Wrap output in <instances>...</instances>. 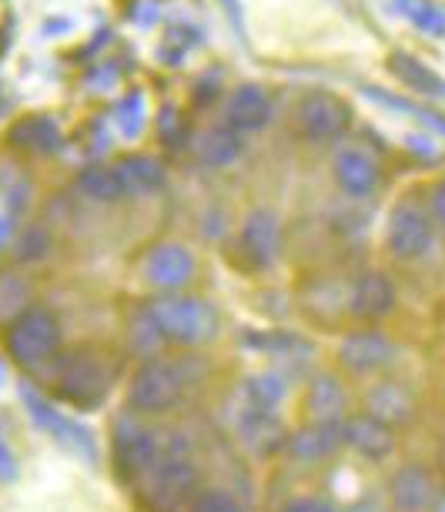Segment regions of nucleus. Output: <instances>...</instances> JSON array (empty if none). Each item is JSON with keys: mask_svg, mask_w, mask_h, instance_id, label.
Instances as JSON below:
<instances>
[{"mask_svg": "<svg viewBox=\"0 0 445 512\" xmlns=\"http://www.w3.org/2000/svg\"><path fill=\"white\" fill-rule=\"evenodd\" d=\"M151 322L158 325L164 342L185 345V349H198V345L215 342L221 332V315L218 308L205 302L198 295H181V292H164L148 305Z\"/></svg>", "mask_w": 445, "mask_h": 512, "instance_id": "f257e3e1", "label": "nucleus"}, {"mask_svg": "<svg viewBox=\"0 0 445 512\" xmlns=\"http://www.w3.org/2000/svg\"><path fill=\"white\" fill-rule=\"evenodd\" d=\"M191 372L185 359H151L144 362L128 385V405L141 415H158L185 399Z\"/></svg>", "mask_w": 445, "mask_h": 512, "instance_id": "f03ea898", "label": "nucleus"}, {"mask_svg": "<svg viewBox=\"0 0 445 512\" xmlns=\"http://www.w3.org/2000/svg\"><path fill=\"white\" fill-rule=\"evenodd\" d=\"M57 395L74 409H98L111 392V372L91 352H71L57 365Z\"/></svg>", "mask_w": 445, "mask_h": 512, "instance_id": "7ed1b4c3", "label": "nucleus"}, {"mask_svg": "<svg viewBox=\"0 0 445 512\" xmlns=\"http://www.w3.org/2000/svg\"><path fill=\"white\" fill-rule=\"evenodd\" d=\"M61 349V325L44 308H27L7 328V352L21 365H41Z\"/></svg>", "mask_w": 445, "mask_h": 512, "instance_id": "20e7f679", "label": "nucleus"}, {"mask_svg": "<svg viewBox=\"0 0 445 512\" xmlns=\"http://www.w3.org/2000/svg\"><path fill=\"white\" fill-rule=\"evenodd\" d=\"M295 124L308 141H335L352 124V108L332 91H308L295 108Z\"/></svg>", "mask_w": 445, "mask_h": 512, "instance_id": "39448f33", "label": "nucleus"}, {"mask_svg": "<svg viewBox=\"0 0 445 512\" xmlns=\"http://www.w3.org/2000/svg\"><path fill=\"white\" fill-rule=\"evenodd\" d=\"M148 476H151V496L158 499L164 509H178V506H185L188 499L198 496V466L178 449L161 452Z\"/></svg>", "mask_w": 445, "mask_h": 512, "instance_id": "423d86ee", "label": "nucleus"}, {"mask_svg": "<svg viewBox=\"0 0 445 512\" xmlns=\"http://www.w3.org/2000/svg\"><path fill=\"white\" fill-rule=\"evenodd\" d=\"M161 456V442L158 436L141 425L134 415H124L114 425V459L124 476H148L151 466Z\"/></svg>", "mask_w": 445, "mask_h": 512, "instance_id": "0eeeda50", "label": "nucleus"}, {"mask_svg": "<svg viewBox=\"0 0 445 512\" xmlns=\"http://www.w3.org/2000/svg\"><path fill=\"white\" fill-rule=\"evenodd\" d=\"M21 399L27 405V412L34 415V422L41 425L47 436H54L57 442H64L67 449H74L77 456H84L87 462H98V446H94L91 429H84L81 422H74V419H67V415H61L51 402L44 399V395H37L34 389H27V385L21 389Z\"/></svg>", "mask_w": 445, "mask_h": 512, "instance_id": "6e6552de", "label": "nucleus"}, {"mask_svg": "<svg viewBox=\"0 0 445 512\" xmlns=\"http://www.w3.org/2000/svg\"><path fill=\"white\" fill-rule=\"evenodd\" d=\"M385 241H389V251H392L395 258H405V262H412V258H422L425 251L432 248L435 228H432L429 215H425L419 205H409V201H405V205L392 208Z\"/></svg>", "mask_w": 445, "mask_h": 512, "instance_id": "1a4fd4ad", "label": "nucleus"}, {"mask_svg": "<svg viewBox=\"0 0 445 512\" xmlns=\"http://www.w3.org/2000/svg\"><path fill=\"white\" fill-rule=\"evenodd\" d=\"M195 255L178 245V241H161V245H154L148 251V258H144V282L161 288V292H181L191 278H195Z\"/></svg>", "mask_w": 445, "mask_h": 512, "instance_id": "9d476101", "label": "nucleus"}, {"mask_svg": "<svg viewBox=\"0 0 445 512\" xmlns=\"http://www.w3.org/2000/svg\"><path fill=\"white\" fill-rule=\"evenodd\" d=\"M338 362L352 375H372L395 362V345L382 332H352L338 345Z\"/></svg>", "mask_w": 445, "mask_h": 512, "instance_id": "9b49d317", "label": "nucleus"}, {"mask_svg": "<svg viewBox=\"0 0 445 512\" xmlns=\"http://www.w3.org/2000/svg\"><path fill=\"white\" fill-rule=\"evenodd\" d=\"M282 248V228L272 211H251L241 225L238 251L251 268H272Z\"/></svg>", "mask_w": 445, "mask_h": 512, "instance_id": "f8f14e48", "label": "nucleus"}, {"mask_svg": "<svg viewBox=\"0 0 445 512\" xmlns=\"http://www.w3.org/2000/svg\"><path fill=\"white\" fill-rule=\"evenodd\" d=\"M335 181L348 198H369L379 188V164L372 154H365L362 148H342L335 154Z\"/></svg>", "mask_w": 445, "mask_h": 512, "instance_id": "ddd939ff", "label": "nucleus"}, {"mask_svg": "<svg viewBox=\"0 0 445 512\" xmlns=\"http://www.w3.org/2000/svg\"><path fill=\"white\" fill-rule=\"evenodd\" d=\"M342 432H345V442L352 446L359 456L379 462L385 456H392L395 449V432L392 425H385L382 419H375V415H348L342 419Z\"/></svg>", "mask_w": 445, "mask_h": 512, "instance_id": "4468645a", "label": "nucleus"}, {"mask_svg": "<svg viewBox=\"0 0 445 512\" xmlns=\"http://www.w3.org/2000/svg\"><path fill=\"white\" fill-rule=\"evenodd\" d=\"M348 308H352L355 318H365V322L389 315L392 308H395V285H392V278L385 275V272H365V275H359V278H355V285H352Z\"/></svg>", "mask_w": 445, "mask_h": 512, "instance_id": "2eb2a0df", "label": "nucleus"}, {"mask_svg": "<svg viewBox=\"0 0 445 512\" xmlns=\"http://www.w3.org/2000/svg\"><path fill=\"white\" fill-rule=\"evenodd\" d=\"M272 98L258 88V84H241V88L231 94L225 104V121L235 131L248 134V131H261L268 121H272Z\"/></svg>", "mask_w": 445, "mask_h": 512, "instance_id": "dca6fc26", "label": "nucleus"}, {"mask_svg": "<svg viewBox=\"0 0 445 512\" xmlns=\"http://www.w3.org/2000/svg\"><path fill=\"white\" fill-rule=\"evenodd\" d=\"M238 436L251 452H258V456H272V452L288 446V436H285L282 422H278V415L248 409V405L238 412Z\"/></svg>", "mask_w": 445, "mask_h": 512, "instance_id": "f3484780", "label": "nucleus"}, {"mask_svg": "<svg viewBox=\"0 0 445 512\" xmlns=\"http://www.w3.org/2000/svg\"><path fill=\"white\" fill-rule=\"evenodd\" d=\"M338 446H345V432H342V422H318L312 419L308 425L288 436V452L302 462H318V459H328Z\"/></svg>", "mask_w": 445, "mask_h": 512, "instance_id": "a211bd4d", "label": "nucleus"}, {"mask_svg": "<svg viewBox=\"0 0 445 512\" xmlns=\"http://www.w3.org/2000/svg\"><path fill=\"white\" fill-rule=\"evenodd\" d=\"M395 512H429L435 502V482L422 466H405L389 482Z\"/></svg>", "mask_w": 445, "mask_h": 512, "instance_id": "6ab92c4d", "label": "nucleus"}, {"mask_svg": "<svg viewBox=\"0 0 445 512\" xmlns=\"http://www.w3.org/2000/svg\"><path fill=\"white\" fill-rule=\"evenodd\" d=\"M11 148H21L27 154H57L64 148V134L51 118H24L7 131Z\"/></svg>", "mask_w": 445, "mask_h": 512, "instance_id": "aec40b11", "label": "nucleus"}, {"mask_svg": "<svg viewBox=\"0 0 445 512\" xmlns=\"http://www.w3.org/2000/svg\"><path fill=\"white\" fill-rule=\"evenodd\" d=\"M241 154V131L231 124H218V128H205L195 138V158L205 168H225Z\"/></svg>", "mask_w": 445, "mask_h": 512, "instance_id": "412c9836", "label": "nucleus"}, {"mask_svg": "<svg viewBox=\"0 0 445 512\" xmlns=\"http://www.w3.org/2000/svg\"><path fill=\"white\" fill-rule=\"evenodd\" d=\"M305 409L312 419L318 422H342L345 419V389L335 375H315L308 382V395H305Z\"/></svg>", "mask_w": 445, "mask_h": 512, "instance_id": "4be33fe9", "label": "nucleus"}, {"mask_svg": "<svg viewBox=\"0 0 445 512\" xmlns=\"http://www.w3.org/2000/svg\"><path fill=\"white\" fill-rule=\"evenodd\" d=\"M389 67H392V74L405 84V88L419 91V94H425V98H432V101H445V77L435 74L432 67H425L419 57L395 51V54H389Z\"/></svg>", "mask_w": 445, "mask_h": 512, "instance_id": "5701e85b", "label": "nucleus"}, {"mask_svg": "<svg viewBox=\"0 0 445 512\" xmlns=\"http://www.w3.org/2000/svg\"><path fill=\"white\" fill-rule=\"evenodd\" d=\"M365 412L382 419L385 425H399L412 419V399L402 385L395 382H379L365 392Z\"/></svg>", "mask_w": 445, "mask_h": 512, "instance_id": "b1692460", "label": "nucleus"}, {"mask_svg": "<svg viewBox=\"0 0 445 512\" xmlns=\"http://www.w3.org/2000/svg\"><path fill=\"white\" fill-rule=\"evenodd\" d=\"M118 175H121L128 195H151V191L164 188L161 161L148 158V154H131V158L118 161Z\"/></svg>", "mask_w": 445, "mask_h": 512, "instance_id": "393cba45", "label": "nucleus"}, {"mask_svg": "<svg viewBox=\"0 0 445 512\" xmlns=\"http://www.w3.org/2000/svg\"><path fill=\"white\" fill-rule=\"evenodd\" d=\"M77 191L91 201H101V205L128 195L118 175V164H114V168H108V164H91V168H84L81 175H77Z\"/></svg>", "mask_w": 445, "mask_h": 512, "instance_id": "a878e982", "label": "nucleus"}, {"mask_svg": "<svg viewBox=\"0 0 445 512\" xmlns=\"http://www.w3.org/2000/svg\"><path fill=\"white\" fill-rule=\"evenodd\" d=\"M241 399H245L248 409L258 412H275L285 399V382L278 379L275 372H258L248 375L245 385H241Z\"/></svg>", "mask_w": 445, "mask_h": 512, "instance_id": "bb28decb", "label": "nucleus"}, {"mask_svg": "<svg viewBox=\"0 0 445 512\" xmlns=\"http://www.w3.org/2000/svg\"><path fill=\"white\" fill-rule=\"evenodd\" d=\"M392 7L412 27H419L422 34H432V37L445 34V11L439 4H432V0H392Z\"/></svg>", "mask_w": 445, "mask_h": 512, "instance_id": "cd10ccee", "label": "nucleus"}, {"mask_svg": "<svg viewBox=\"0 0 445 512\" xmlns=\"http://www.w3.org/2000/svg\"><path fill=\"white\" fill-rule=\"evenodd\" d=\"M365 94H369L372 101L385 104V108L412 114V118H419V121H425V124H429V128H435V131H442V134H445V118H442V114H435V111H425V108H415L412 101L392 98V94H389V91H382V88H365Z\"/></svg>", "mask_w": 445, "mask_h": 512, "instance_id": "c85d7f7f", "label": "nucleus"}, {"mask_svg": "<svg viewBox=\"0 0 445 512\" xmlns=\"http://www.w3.org/2000/svg\"><path fill=\"white\" fill-rule=\"evenodd\" d=\"M114 121H118V131L124 134V138H138L141 128H144V101L141 94H128L118 111H114Z\"/></svg>", "mask_w": 445, "mask_h": 512, "instance_id": "c756f323", "label": "nucleus"}, {"mask_svg": "<svg viewBox=\"0 0 445 512\" xmlns=\"http://www.w3.org/2000/svg\"><path fill=\"white\" fill-rule=\"evenodd\" d=\"M191 512H241V506L225 492H201L191 499Z\"/></svg>", "mask_w": 445, "mask_h": 512, "instance_id": "7c9ffc66", "label": "nucleus"}, {"mask_svg": "<svg viewBox=\"0 0 445 512\" xmlns=\"http://www.w3.org/2000/svg\"><path fill=\"white\" fill-rule=\"evenodd\" d=\"M17 251H21L24 262H27V258L34 262V258H41L44 251H47V235H44L41 228H31V231H27V235L21 238V248H17Z\"/></svg>", "mask_w": 445, "mask_h": 512, "instance_id": "2f4dec72", "label": "nucleus"}, {"mask_svg": "<svg viewBox=\"0 0 445 512\" xmlns=\"http://www.w3.org/2000/svg\"><path fill=\"white\" fill-rule=\"evenodd\" d=\"M429 211H432V221L445 231V181H439L432 191H429Z\"/></svg>", "mask_w": 445, "mask_h": 512, "instance_id": "473e14b6", "label": "nucleus"}, {"mask_svg": "<svg viewBox=\"0 0 445 512\" xmlns=\"http://www.w3.org/2000/svg\"><path fill=\"white\" fill-rule=\"evenodd\" d=\"M282 512H335L325 499H295Z\"/></svg>", "mask_w": 445, "mask_h": 512, "instance_id": "72a5a7b5", "label": "nucleus"}, {"mask_svg": "<svg viewBox=\"0 0 445 512\" xmlns=\"http://www.w3.org/2000/svg\"><path fill=\"white\" fill-rule=\"evenodd\" d=\"M14 476H17V459L11 456V449H7L4 442H0V479L11 482Z\"/></svg>", "mask_w": 445, "mask_h": 512, "instance_id": "f704fd0d", "label": "nucleus"}]
</instances>
